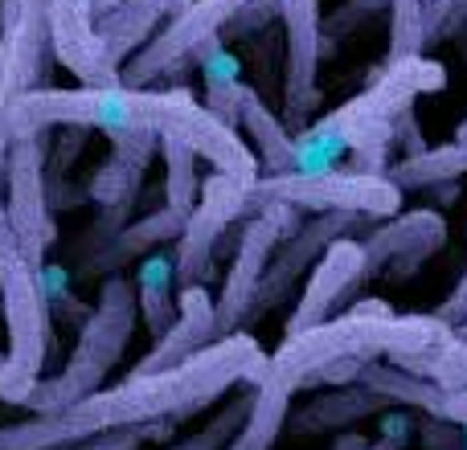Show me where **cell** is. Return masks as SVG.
I'll return each instance as SVG.
<instances>
[{"instance_id": "5", "label": "cell", "mask_w": 467, "mask_h": 450, "mask_svg": "<svg viewBox=\"0 0 467 450\" xmlns=\"http://www.w3.org/2000/svg\"><path fill=\"white\" fill-rule=\"evenodd\" d=\"M402 189L389 177L373 172H328L320 180H296V177H263L246 193V210H271V205H307V210H337L345 213H386L398 210Z\"/></svg>"}, {"instance_id": "12", "label": "cell", "mask_w": 467, "mask_h": 450, "mask_svg": "<svg viewBox=\"0 0 467 450\" xmlns=\"http://www.w3.org/2000/svg\"><path fill=\"white\" fill-rule=\"evenodd\" d=\"M161 148V139L152 131H131V136H115L111 139V156L103 160V169L90 177L87 193L95 205L111 213L131 210L136 201V189L144 180V164L152 160V152Z\"/></svg>"}, {"instance_id": "15", "label": "cell", "mask_w": 467, "mask_h": 450, "mask_svg": "<svg viewBox=\"0 0 467 450\" xmlns=\"http://www.w3.org/2000/svg\"><path fill=\"white\" fill-rule=\"evenodd\" d=\"M193 57H202V78H205V95H210L205 111H210L213 119H222L226 128H234V123H238V103H242V66H238V57H234L222 41L202 46Z\"/></svg>"}, {"instance_id": "26", "label": "cell", "mask_w": 467, "mask_h": 450, "mask_svg": "<svg viewBox=\"0 0 467 450\" xmlns=\"http://www.w3.org/2000/svg\"><path fill=\"white\" fill-rule=\"evenodd\" d=\"M455 336H463V340H467V323H463V328H460V332H455Z\"/></svg>"}, {"instance_id": "8", "label": "cell", "mask_w": 467, "mask_h": 450, "mask_svg": "<svg viewBox=\"0 0 467 450\" xmlns=\"http://www.w3.org/2000/svg\"><path fill=\"white\" fill-rule=\"evenodd\" d=\"M13 25L0 33V107L29 90H46L49 74V0H13Z\"/></svg>"}, {"instance_id": "17", "label": "cell", "mask_w": 467, "mask_h": 450, "mask_svg": "<svg viewBox=\"0 0 467 450\" xmlns=\"http://www.w3.org/2000/svg\"><path fill=\"white\" fill-rule=\"evenodd\" d=\"M161 152H164V169H169V177H164V201H169V210L189 218L193 213V197H197V156L181 139H161Z\"/></svg>"}, {"instance_id": "23", "label": "cell", "mask_w": 467, "mask_h": 450, "mask_svg": "<svg viewBox=\"0 0 467 450\" xmlns=\"http://www.w3.org/2000/svg\"><path fill=\"white\" fill-rule=\"evenodd\" d=\"M410 418H402V414H398V418H386V438H389V446H402V443H410Z\"/></svg>"}, {"instance_id": "20", "label": "cell", "mask_w": 467, "mask_h": 450, "mask_svg": "<svg viewBox=\"0 0 467 450\" xmlns=\"http://www.w3.org/2000/svg\"><path fill=\"white\" fill-rule=\"evenodd\" d=\"M5 156H8V139L0 136V274L8 266L25 262L21 250H16V238H13V225H8V210H5Z\"/></svg>"}, {"instance_id": "11", "label": "cell", "mask_w": 467, "mask_h": 450, "mask_svg": "<svg viewBox=\"0 0 467 450\" xmlns=\"http://www.w3.org/2000/svg\"><path fill=\"white\" fill-rule=\"evenodd\" d=\"M218 340V312L213 299L205 295V287H185L177 295V320L152 344V353L136 364V373H161V369H177V364L193 361L197 353Z\"/></svg>"}, {"instance_id": "13", "label": "cell", "mask_w": 467, "mask_h": 450, "mask_svg": "<svg viewBox=\"0 0 467 450\" xmlns=\"http://www.w3.org/2000/svg\"><path fill=\"white\" fill-rule=\"evenodd\" d=\"M136 307L148 323V336L161 340L177 320V262L172 254H148L136 274Z\"/></svg>"}, {"instance_id": "9", "label": "cell", "mask_w": 467, "mask_h": 450, "mask_svg": "<svg viewBox=\"0 0 467 450\" xmlns=\"http://www.w3.org/2000/svg\"><path fill=\"white\" fill-rule=\"evenodd\" d=\"M279 205L263 210L254 221L246 225L238 241V254H234V266L226 274V287H222V299H213V312H218V340L234 336L242 323L250 320V307L258 299V287H263V274L271 266L275 254V241H279L283 218H279Z\"/></svg>"}, {"instance_id": "16", "label": "cell", "mask_w": 467, "mask_h": 450, "mask_svg": "<svg viewBox=\"0 0 467 450\" xmlns=\"http://www.w3.org/2000/svg\"><path fill=\"white\" fill-rule=\"evenodd\" d=\"M181 230H185V213L164 205L161 213H148L144 221H136V225L115 233V241L99 254V271H115L123 258H136V254H144L148 246H161V241H169V238H181Z\"/></svg>"}, {"instance_id": "2", "label": "cell", "mask_w": 467, "mask_h": 450, "mask_svg": "<svg viewBox=\"0 0 467 450\" xmlns=\"http://www.w3.org/2000/svg\"><path fill=\"white\" fill-rule=\"evenodd\" d=\"M447 332L451 328L439 323L435 315H394L386 303H361L357 312L340 315V320L296 332V336H287L279 344V353L266 356V373L254 385L246 422H242V430L234 435L226 450H271L283 422H287L296 389L312 385L328 364L337 361L373 364V356L406 361V356L435 348Z\"/></svg>"}, {"instance_id": "24", "label": "cell", "mask_w": 467, "mask_h": 450, "mask_svg": "<svg viewBox=\"0 0 467 450\" xmlns=\"http://www.w3.org/2000/svg\"><path fill=\"white\" fill-rule=\"evenodd\" d=\"M123 0H90V13H95V21L99 16H107V13H115V8H119Z\"/></svg>"}, {"instance_id": "21", "label": "cell", "mask_w": 467, "mask_h": 450, "mask_svg": "<svg viewBox=\"0 0 467 450\" xmlns=\"http://www.w3.org/2000/svg\"><path fill=\"white\" fill-rule=\"evenodd\" d=\"M435 320H439V323H447V328H451V332H460L463 323H467V274H463L460 282H455V291H451V295H447V303L439 307V315H435Z\"/></svg>"}, {"instance_id": "3", "label": "cell", "mask_w": 467, "mask_h": 450, "mask_svg": "<svg viewBox=\"0 0 467 450\" xmlns=\"http://www.w3.org/2000/svg\"><path fill=\"white\" fill-rule=\"evenodd\" d=\"M136 315H140L136 287H131L123 274H107L95 307H90L87 320H82L78 340H74L62 373L41 377L37 389L29 394V402H25V410L29 414H57V410H70V405L82 402V397L99 394L103 381L111 377V369L119 364L123 348H128L131 328H136Z\"/></svg>"}, {"instance_id": "4", "label": "cell", "mask_w": 467, "mask_h": 450, "mask_svg": "<svg viewBox=\"0 0 467 450\" xmlns=\"http://www.w3.org/2000/svg\"><path fill=\"white\" fill-rule=\"evenodd\" d=\"M46 152H49V139H46V131H37V136L13 139L5 156L8 225H13L21 258L37 274H46V254L57 241V225H54L49 197H46Z\"/></svg>"}, {"instance_id": "18", "label": "cell", "mask_w": 467, "mask_h": 450, "mask_svg": "<svg viewBox=\"0 0 467 450\" xmlns=\"http://www.w3.org/2000/svg\"><path fill=\"white\" fill-rule=\"evenodd\" d=\"M246 410H250V397H242V402L226 405L205 430H197L193 438H185V443H177L169 450H226L234 443V435L242 430V422H246Z\"/></svg>"}, {"instance_id": "1", "label": "cell", "mask_w": 467, "mask_h": 450, "mask_svg": "<svg viewBox=\"0 0 467 450\" xmlns=\"http://www.w3.org/2000/svg\"><path fill=\"white\" fill-rule=\"evenodd\" d=\"M266 373V353L254 336L234 332L213 340L205 353L177 369L131 373L119 385H103L99 394L74 402L57 414H29L21 422L0 426V450H74L99 435L115 430L172 426L177 418L213 405L234 385H258Z\"/></svg>"}, {"instance_id": "7", "label": "cell", "mask_w": 467, "mask_h": 450, "mask_svg": "<svg viewBox=\"0 0 467 450\" xmlns=\"http://www.w3.org/2000/svg\"><path fill=\"white\" fill-rule=\"evenodd\" d=\"M254 185H238L230 177H218L213 172L202 189V201L193 205V213L185 218V230L177 238V287H202V279L210 274V262H213V246L218 238L230 230L234 221L246 213V193Z\"/></svg>"}, {"instance_id": "10", "label": "cell", "mask_w": 467, "mask_h": 450, "mask_svg": "<svg viewBox=\"0 0 467 450\" xmlns=\"http://www.w3.org/2000/svg\"><path fill=\"white\" fill-rule=\"evenodd\" d=\"M365 271H369V254H365L361 241H332V246L316 258L307 291L299 295L296 312H291V320H287V336L328 323L340 295H345Z\"/></svg>"}, {"instance_id": "22", "label": "cell", "mask_w": 467, "mask_h": 450, "mask_svg": "<svg viewBox=\"0 0 467 450\" xmlns=\"http://www.w3.org/2000/svg\"><path fill=\"white\" fill-rule=\"evenodd\" d=\"M82 139H87V131H78V128H62V148H57V156H54V172H66V169H70V160L78 156Z\"/></svg>"}, {"instance_id": "25", "label": "cell", "mask_w": 467, "mask_h": 450, "mask_svg": "<svg viewBox=\"0 0 467 450\" xmlns=\"http://www.w3.org/2000/svg\"><path fill=\"white\" fill-rule=\"evenodd\" d=\"M460 435H463V450H467V426H460Z\"/></svg>"}, {"instance_id": "27", "label": "cell", "mask_w": 467, "mask_h": 450, "mask_svg": "<svg viewBox=\"0 0 467 450\" xmlns=\"http://www.w3.org/2000/svg\"><path fill=\"white\" fill-rule=\"evenodd\" d=\"M0 364H5V353H0Z\"/></svg>"}, {"instance_id": "19", "label": "cell", "mask_w": 467, "mask_h": 450, "mask_svg": "<svg viewBox=\"0 0 467 450\" xmlns=\"http://www.w3.org/2000/svg\"><path fill=\"white\" fill-rule=\"evenodd\" d=\"M144 438H169V426H148V430H115V435H99L90 443H78L74 450H140Z\"/></svg>"}, {"instance_id": "6", "label": "cell", "mask_w": 467, "mask_h": 450, "mask_svg": "<svg viewBox=\"0 0 467 450\" xmlns=\"http://www.w3.org/2000/svg\"><path fill=\"white\" fill-rule=\"evenodd\" d=\"M246 8V0H189L161 33H152L144 49L136 57H128V70H119L123 87L128 90H144L152 78L177 70L185 57H193L202 46L218 41L222 25Z\"/></svg>"}, {"instance_id": "14", "label": "cell", "mask_w": 467, "mask_h": 450, "mask_svg": "<svg viewBox=\"0 0 467 450\" xmlns=\"http://www.w3.org/2000/svg\"><path fill=\"white\" fill-rule=\"evenodd\" d=\"M283 16H287V33H291L287 107L299 111L312 98V78H316V0H283Z\"/></svg>"}]
</instances>
